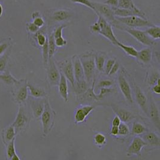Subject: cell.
Listing matches in <instances>:
<instances>
[{
    "mask_svg": "<svg viewBox=\"0 0 160 160\" xmlns=\"http://www.w3.org/2000/svg\"><path fill=\"white\" fill-rule=\"evenodd\" d=\"M73 88L78 95H81L85 94L89 89L88 86V82L85 79L75 82L74 86Z\"/></svg>",
    "mask_w": 160,
    "mask_h": 160,
    "instance_id": "25",
    "label": "cell"
},
{
    "mask_svg": "<svg viewBox=\"0 0 160 160\" xmlns=\"http://www.w3.org/2000/svg\"><path fill=\"white\" fill-rule=\"evenodd\" d=\"M98 16V19L97 21V22L98 23L100 26V31L98 34L106 37L112 43L117 46L118 40L113 32L111 25L108 21H107L101 16Z\"/></svg>",
    "mask_w": 160,
    "mask_h": 160,
    "instance_id": "7",
    "label": "cell"
},
{
    "mask_svg": "<svg viewBox=\"0 0 160 160\" xmlns=\"http://www.w3.org/2000/svg\"><path fill=\"white\" fill-rule=\"evenodd\" d=\"M94 109V107L91 105H84L78 108L75 111L74 115L75 123L79 124L85 122L87 117Z\"/></svg>",
    "mask_w": 160,
    "mask_h": 160,
    "instance_id": "12",
    "label": "cell"
},
{
    "mask_svg": "<svg viewBox=\"0 0 160 160\" xmlns=\"http://www.w3.org/2000/svg\"><path fill=\"white\" fill-rule=\"evenodd\" d=\"M42 98H33L31 100L30 102V106H31V110L32 112V115L33 117L36 119H39L43 112L44 108V102L45 100Z\"/></svg>",
    "mask_w": 160,
    "mask_h": 160,
    "instance_id": "14",
    "label": "cell"
},
{
    "mask_svg": "<svg viewBox=\"0 0 160 160\" xmlns=\"http://www.w3.org/2000/svg\"><path fill=\"white\" fill-rule=\"evenodd\" d=\"M55 39V44L57 48H62L67 45V41L63 37H59L54 38Z\"/></svg>",
    "mask_w": 160,
    "mask_h": 160,
    "instance_id": "42",
    "label": "cell"
},
{
    "mask_svg": "<svg viewBox=\"0 0 160 160\" xmlns=\"http://www.w3.org/2000/svg\"><path fill=\"white\" fill-rule=\"evenodd\" d=\"M30 120L31 116L28 110L26 108L25 104H21L15 121L12 124L16 134L25 130Z\"/></svg>",
    "mask_w": 160,
    "mask_h": 160,
    "instance_id": "2",
    "label": "cell"
},
{
    "mask_svg": "<svg viewBox=\"0 0 160 160\" xmlns=\"http://www.w3.org/2000/svg\"><path fill=\"white\" fill-rule=\"evenodd\" d=\"M119 69V64L116 61V62H115V64H113V66L112 67V69H111V70L110 72L109 75V76L114 75L115 74H116L117 73V72L118 71Z\"/></svg>",
    "mask_w": 160,
    "mask_h": 160,
    "instance_id": "49",
    "label": "cell"
},
{
    "mask_svg": "<svg viewBox=\"0 0 160 160\" xmlns=\"http://www.w3.org/2000/svg\"><path fill=\"white\" fill-rule=\"evenodd\" d=\"M38 16H39V13H38V12H35V13H34L32 14V17L33 19L36 18L38 17Z\"/></svg>",
    "mask_w": 160,
    "mask_h": 160,
    "instance_id": "56",
    "label": "cell"
},
{
    "mask_svg": "<svg viewBox=\"0 0 160 160\" xmlns=\"http://www.w3.org/2000/svg\"><path fill=\"white\" fill-rule=\"evenodd\" d=\"M10 160H20V158H19V157L16 154V153H15V155L12 157V158L10 159Z\"/></svg>",
    "mask_w": 160,
    "mask_h": 160,
    "instance_id": "55",
    "label": "cell"
},
{
    "mask_svg": "<svg viewBox=\"0 0 160 160\" xmlns=\"http://www.w3.org/2000/svg\"><path fill=\"white\" fill-rule=\"evenodd\" d=\"M132 133L135 135H141L146 132L145 127L140 123L134 122L132 126Z\"/></svg>",
    "mask_w": 160,
    "mask_h": 160,
    "instance_id": "32",
    "label": "cell"
},
{
    "mask_svg": "<svg viewBox=\"0 0 160 160\" xmlns=\"http://www.w3.org/2000/svg\"><path fill=\"white\" fill-rule=\"evenodd\" d=\"M124 30L127 32L131 36L133 37L139 43L145 45V46H152L155 42L149 36L145 31H143L139 29L132 28H125Z\"/></svg>",
    "mask_w": 160,
    "mask_h": 160,
    "instance_id": "9",
    "label": "cell"
},
{
    "mask_svg": "<svg viewBox=\"0 0 160 160\" xmlns=\"http://www.w3.org/2000/svg\"><path fill=\"white\" fill-rule=\"evenodd\" d=\"M117 46L119 47L121 49H122L128 55L131 56L132 57H134V58L137 57L138 51H137L136 49H135L134 47H132L131 46L125 45V44L119 42V41L117 43Z\"/></svg>",
    "mask_w": 160,
    "mask_h": 160,
    "instance_id": "27",
    "label": "cell"
},
{
    "mask_svg": "<svg viewBox=\"0 0 160 160\" xmlns=\"http://www.w3.org/2000/svg\"><path fill=\"white\" fill-rule=\"evenodd\" d=\"M2 14V7L1 4H0V17L1 16Z\"/></svg>",
    "mask_w": 160,
    "mask_h": 160,
    "instance_id": "57",
    "label": "cell"
},
{
    "mask_svg": "<svg viewBox=\"0 0 160 160\" xmlns=\"http://www.w3.org/2000/svg\"><path fill=\"white\" fill-rule=\"evenodd\" d=\"M27 87L29 91V94L33 98H45L47 95V93L45 91V90L42 88L36 87L29 83H27Z\"/></svg>",
    "mask_w": 160,
    "mask_h": 160,
    "instance_id": "21",
    "label": "cell"
},
{
    "mask_svg": "<svg viewBox=\"0 0 160 160\" xmlns=\"http://www.w3.org/2000/svg\"><path fill=\"white\" fill-rule=\"evenodd\" d=\"M70 1L73 3H77V4H80L84 5L87 8H91L93 11H94V8L92 5V1L90 0H70Z\"/></svg>",
    "mask_w": 160,
    "mask_h": 160,
    "instance_id": "40",
    "label": "cell"
},
{
    "mask_svg": "<svg viewBox=\"0 0 160 160\" xmlns=\"http://www.w3.org/2000/svg\"><path fill=\"white\" fill-rule=\"evenodd\" d=\"M118 8H128V9H136L138 8L135 6L132 0H119Z\"/></svg>",
    "mask_w": 160,
    "mask_h": 160,
    "instance_id": "34",
    "label": "cell"
},
{
    "mask_svg": "<svg viewBox=\"0 0 160 160\" xmlns=\"http://www.w3.org/2000/svg\"><path fill=\"white\" fill-rule=\"evenodd\" d=\"M48 49H49V59L53 58L55 51H56V45L55 44V39L53 35V33L51 34L48 38Z\"/></svg>",
    "mask_w": 160,
    "mask_h": 160,
    "instance_id": "30",
    "label": "cell"
},
{
    "mask_svg": "<svg viewBox=\"0 0 160 160\" xmlns=\"http://www.w3.org/2000/svg\"><path fill=\"white\" fill-rule=\"evenodd\" d=\"M27 29L32 33H36L38 31L39 28L37 27L36 25L32 22V23H29L27 25Z\"/></svg>",
    "mask_w": 160,
    "mask_h": 160,
    "instance_id": "47",
    "label": "cell"
},
{
    "mask_svg": "<svg viewBox=\"0 0 160 160\" xmlns=\"http://www.w3.org/2000/svg\"><path fill=\"white\" fill-rule=\"evenodd\" d=\"M90 31L92 32V33H95V34H98L99 31H100V26L98 23L97 21L95 22L92 25L90 26Z\"/></svg>",
    "mask_w": 160,
    "mask_h": 160,
    "instance_id": "48",
    "label": "cell"
},
{
    "mask_svg": "<svg viewBox=\"0 0 160 160\" xmlns=\"http://www.w3.org/2000/svg\"><path fill=\"white\" fill-rule=\"evenodd\" d=\"M15 138H14L6 145L7 146L6 154H7L8 160H10L15 153H16V150H15Z\"/></svg>",
    "mask_w": 160,
    "mask_h": 160,
    "instance_id": "35",
    "label": "cell"
},
{
    "mask_svg": "<svg viewBox=\"0 0 160 160\" xmlns=\"http://www.w3.org/2000/svg\"><path fill=\"white\" fill-rule=\"evenodd\" d=\"M118 84L120 90L124 95L125 100L128 102L132 104L133 102V100L131 93V87L128 81L126 80L122 72L120 73L118 76Z\"/></svg>",
    "mask_w": 160,
    "mask_h": 160,
    "instance_id": "10",
    "label": "cell"
},
{
    "mask_svg": "<svg viewBox=\"0 0 160 160\" xmlns=\"http://www.w3.org/2000/svg\"><path fill=\"white\" fill-rule=\"evenodd\" d=\"M80 58L82 65L83 67L85 78L88 83L92 82L94 78L95 71V55L92 53H88L83 55Z\"/></svg>",
    "mask_w": 160,
    "mask_h": 160,
    "instance_id": "3",
    "label": "cell"
},
{
    "mask_svg": "<svg viewBox=\"0 0 160 160\" xmlns=\"http://www.w3.org/2000/svg\"><path fill=\"white\" fill-rule=\"evenodd\" d=\"M9 53H6L0 56V72H2L4 71L8 58Z\"/></svg>",
    "mask_w": 160,
    "mask_h": 160,
    "instance_id": "38",
    "label": "cell"
},
{
    "mask_svg": "<svg viewBox=\"0 0 160 160\" xmlns=\"http://www.w3.org/2000/svg\"><path fill=\"white\" fill-rule=\"evenodd\" d=\"M8 43H2L0 44V56L4 53L5 51L8 49Z\"/></svg>",
    "mask_w": 160,
    "mask_h": 160,
    "instance_id": "54",
    "label": "cell"
},
{
    "mask_svg": "<svg viewBox=\"0 0 160 160\" xmlns=\"http://www.w3.org/2000/svg\"><path fill=\"white\" fill-rule=\"evenodd\" d=\"M56 112L51 107L48 99H46L43 112L40 117L43 127V135L46 137L51 132L53 125Z\"/></svg>",
    "mask_w": 160,
    "mask_h": 160,
    "instance_id": "1",
    "label": "cell"
},
{
    "mask_svg": "<svg viewBox=\"0 0 160 160\" xmlns=\"http://www.w3.org/2000/svg\"><path fill=\"white\" fill-rule=\"evenodd\" d=\"M142 138L145 141L146 145L158 146V147L160 146V138L157 134L153 132H150L146 134L145 136H143Z\"/></svg>",
    "mask_w": 160,
    "mask_h": 160,
    "instance_id": "22",
    "label": "cell"
},
{
    "mask_svg": "<svg viewBox=\"0 0 160 160\" xmlns=\"http://www.w3.org/2000/svg\"><path fill=\"white\" fill-rule=\"evenodd\" d=\"M146 146L143 138L139 137H135L132 139L131 144L128 146L127 153L128 155H138L144 146Z\"/></svg>",
    "mask_w": 160,
    "mask_h": 160,
    "instance_id": "15",
    "label": "cell"
},
{
    "mask_svg": "<svg viewBox=\"0 0 160 160\" xmlns=\"http://www.w3.org/2000/svg\"><path fill=\"white\" fill-rule=\"evenodd\" d=\"M115 17H127L130 16H138L146 18L145 14L139 8L128 9L118 7H112Z\"/></svg>",
    "mask_w": 160,
    "mask_h": 160,
    "instance_id": "13",
    "label": "cell"
},
{
    "mask_svg": "<svg viewBox=\"0 0 160 160\" xmlns=\"http://www.w3.org/2000/svg\"><path fill=\"white\" fill-rule=\"evenodd\" d=\"M16 135L14 127L12 125L6 127L2 132V138L4 143L7 145L13 138H15Z\"/></svg>",
    "mask_w": 160,
    "mask_h": 160,
    "instance_id": "20",
    "label": "cell"
},
{
    "mask_svg": "<svg viewBox=\"0 0 160 160\" xmlns=\"http://www.w3.org/2000/svg\"><path fill=\"white\" fill-rule=\"evenodd\" d=\"M146 33L154 40H158L160 37V26L152 25L145 31Z\"/></svg>",
    "mask_w": 160,
    "mask_h": 160,
    "instance_id": "28",
    "label": "cell"
},
{
    "mask_svg": "<svg viewBox=\"0 0 160 160\" xmlns=\"http://www.w3.org/2000/svg\"><path fill=\"white\" fill-rule=\"evenodd\" d=\"M110 134L113 136H118V127L112 126L110 131Z\"/></svg>",
    "mask_w": 160,
    "mask_h": 160,
    "instance_id": "52",
    "label": "cell"
},
{
    "mask_svg": "<svg viewBox=\"0 0 160 160\" xmlns=\"http://www.w3.org/2000/svg\"><path fill=\"white\" fill-rule=\"evenodd\" d=\"M33 23L39 28L43 27V25H44V21L43 19L42 18H41L40 16H38L36 18H34Z\"/></svg>",
    "mask_w": 160,
    "mask_h": 160,
    "instance_id": "46",
    "label": "cell"
},
{
    "mask_svg": "<svg viewBox=\"0 0 160 160\" xmlns=\"http://www.w3.org/2000/svg\"><path fill=\"white\" fill-rule=\"evenodd\" d=\"M0 79L2 80L5 83L8 85H14L15 83L19 82L20 80H17L13 76L11 75V74L8 71H7L6 73L0 74Z\"/></svg>",
    "mask_w": 160,
    "mask_h": 160,
    "instance_id": "29",
    "label": "cell"
},
{
    "mask_svg": "<svg viewBox=\"0 0 160 160\" xmlns=\"http://www.w3.org/2000/svg\"><path fill=\"white\" fill-rule=\"evenodd\" d=\"M152 51L149 48H144L141 51H138L137 58L143 64H149L152 59Z\"/></svg>",
    "mask_w": 160,
    "mask_h": 160,
    "instance_id": "23",
    "label": "cell"
},
{
    "mask_svg": "<svg viewBox=\"0 0 160 160\" xmlns=\"http://www.w3.org/2000/svg\"><path fill=\"white\" fill-rule=\"evenodd\" d=\"M112 109L117 116L120 118L121 121L124 123L130 122L135 118V115L132 112L127 110L120 109L117 107H112Z\"/></svg>",
    "mask_w": 160,
    "mask_h": 160,
    "instance_id": "19",
    "label": "cell"
},
{
    "mask_svg": "<svg viewBox=\"0 0 160 160\" xmlns=\"http://www.w3.org/2000/svg\"><path fill=\"white\" fill-rule=\"evenodd\" d=\"M48 40V38H46V37L43 34H38L37 35V43L38 44V45L41 47H42L45 43Z\"/></svg>",
    "mask_w": 160,
    "mask_h": 160,
    "instance_id": "44",
    "label": "cell"
},
{
    "mask_svg": "<svg viewBox=\"0 0 160 160\" xmlns=\"http://www.w3.org/2000/svg\"><path fill=\"white\" fill-rule=\"evenodd\" d=\"M72 60L73 62L75 82H78V81L85 79L83 67L82 65V62H81L79 57L76 55L73 56Z\"/></svg>",
    "mask_w": 160,
    "mask_h": 160,
    "instance_id": "16",
    "label": "cell"
},
{
    "mask_svg": "<svg viewBox=\"0 0 160 160\" xmlns=\"http://www.w3.org/2000/svg\"><path fill=\"white\" fill-rule=\"evenodd\" d=\"M47 67V77L49 84L52 86H57L60 80L61 73L53 58L49 59Z\"/></svg>",
    "mask_w": 160,
    "mask_h": 160,
    "instance_id": "8",
    "label": "cell"
},
{
    "mask_svg": "<svg viewBox=\"0 0 160 160\" xmlns=\"http://www.w3.org/2000/svg\"><path fill=\"white\" fill-rule=\"evenodd\" d=\"M113 85V82L110 80H102L98 83V88H109Z\"/></svg>",
    "mask_w": 160,
    "mask_h": 160,
    "instance_id": "45",
    "label": "cell"
},
{
    "mask_svg": "<svg viewBox=\"0 0 160 160\" xmlns=\"http://www.w3.org/2000/svg\"><path fill=\"white\" fill-rule=\"evenodd\" d=\"M42 53H43V63L44 66H48L49 62V49H48V40L46 42L42 47Z\"/></svg>",
    "mask_w": 160,
    "mask_h": 160,
    "instance_id": "36",
    "label": "cell"
},
{
    "mask_svg": "<svg viewBox=\"0 0 160 160\" xmlns=\"http://www.w3.org/2000/svg\"><path fill=\"white\" fill-rule=\"evenodd\" d=\"M66 27V25H62L58 27L55 30L54 32L53 33L54 38L62 36V31Z\"/></svg>",
    "mask_w": 160,
    "mask_h": 160,
    "instance_id": "43",
    "label": "cell"
},
{
    "mask_svg": "<svg viewBox=\"0 0 160 160\" xmlns=\"http://www.w3.org/2000/svg\"><path fill=\"white\" fill-rule=\"evenodd\" d=\"M153 92L156 94L159 95L160 94V78L157 80L156 84L152 88Z\"/></svg>",
    "mask_w": 160,
    "mask_h": 160,
    "instance_id": "50",
    "label": "cell"
},
{
    "mask_svg": "<svg viewBox=\"0 0 160 160\" xmlns=\"http://www.w3.org/2000/svg\"><path fill=\"white\" fill-rule=\"evenodd\" d=\"M61 70L62 71L61 73L64 74L66 79L70 82L72 87H74L75 83V78L72 58L67 59L61 62Z\"/></svg>",
    "mask_w": 160,
    "mask_h": 160,
    "instance_id": "11",
    "label": "cell"
},
{
    "mask_svg": "<svg viewBox=\"0 0 160 160\" xmlns=\"http://www.w3.org/2000/svg\"><path fill=\"white\" fill-rule=\"evenodd\" d=\"M121 120L120 119V118L118 116H116L113 118V121H112V126H116V127H118L120 124L121 123Z\"/></svg>",
    "mask_w": 160,
    "mask_h": 160,
    "instance_id": "53",
    "label": "cell"
},
{
    "mask_svg": "<svg viewBox=\"0 0 160 160\" xmlns=\"http://www.w3.org/2000/svg\"><path fill=\"white\" fill-rule=\"evenodd\" d=\"M95 63L96 68L100 72H102L106 63L105 55L100 54L95 56Z\"/></svg>",
    "mask_w": 160,
    "mask_h": 160,
    "instance_id": "31",
    "label": "cell"
},
{
    "mask_svg": "<svg viewBox=\"0 0 160 160\" xmlns=\"http://www.w3.org/2000/svg\"><path fill=\"white\" fill-rule=\"evenodd\" d=\"M149 113V117L151 118V120L156 125V127L158 128H159V127H160L159 110L152 100L151 101V103L150 105V111H149V112H148V113Z\"/></svg>",
    "mask_w": 160,
    "mask_h": 160,
    "instance_id": "24",
    "label": "cell"
},
{
    "mask_svg": "<svg viewBox=\"0 0 160 160\" xmlns=\"http://www.w3.org/2000/svg\"><path fill=\"white\" fill-rule=\"evenodd\" d=\"M70 17V13L65 10H58L53 13V19L57 22L64 21Z\"/></svg>",
    "mask_w": 160,
    "mask_h": 160,
    "instance_id": "26",
    "label": "cell"
},
{
    "mask_svg": "<svg viewBox=\"0 0 160 160\" xmlns=\"http://www.w3.org/2000/svg\"><path fill=\"white\" fill-rule=\"evenodd\" d=\"M59 94L63 100L67 102L69 100L68 98V87L67 79L62 73H61L60 80L58 85Z\"/></svg>",
    "mask_w": 160,
    "mask_h": 160,
    "instance_id": "17",
    "label": "cell"
},
{
    "mask_svg": "<svg viewBox=\"0 0 160 160\" xmlns=\"http://www.w3.org/2000/svg\"><path fill=\"white\" fill-rule=\"evenodd\" d=\"M119 0H106L104 1V3L109 5L111 7H118Z\"/></svg>",
    "mask_w": 160,
    "mask_h": 160,
    "instance_id": "51",
    "label": "cell"
},
{
    "mask_svg": "<svg viewBox=\"0 0 160 160\" xmlns=\"http://www.w3.org/2000/svg\"><path fill=\"white\" fill-rule=\"evenodd\" d=\"M94 142L95 145L98 147H102L106 144L107 140L104 134L102 133H97L94 137Z\"/></svg>",
    "mask_w": 160,
    "mask_h": 160,
    "instance_id": "33",
    "label": "cell"
},
{
    "mask_svg": "<svg viewBox=\"0 0 160 160\" xmlns=\"http://www.w3.org/2000/svg\"><path fill=\"white\" fill-rule=\"evenodd\" d=\"M134 89L136 100L139 106L142 110L148 115V109L147 108V98L145 95L144 94L140 88L136 84L134 85Z\"/></svg>",
    "mask_w": 160,
    "mask_h": 160,
    "instance_id": "18",
    "label": "cell"
},
{
    "mask_svg": "<svg viewBox=\"0 0 160 160\" xmlns=\"http://www.w3.org/2000/svg\"><path fill=\"white\" fill-rule=\"evenodd\" d=\"M118 22L125 25L129 28H140L151 27L152 24L147 19L138 16H130L127 17H116Z\"/></svg>",
    "mask_w": 160,
    "mask_h": 160,
    "instance_id": "4",
    "label": "cell"
},
{
    "mask_svg": "<svg viewBox=\"0 0 160 160\" xmlns=\"http://www.w3.org/2000/svg\"><path fill=\"white\" fill-rule=\"evenodd\" d=\"M130 133L128 126L124 122L121 123L118 126V136H125Z\"/></svg>",
    "mask_w": 160,
    "mask_h": 160,
    "instance_id": "37",
    "label": "cell"
},
{
    "mask_svg": "<svg viewBox=\"0 0 160 160\" xmlns=\"http://www.w3.org/2000/svg\"><path fill=\"white\" fill-rule=\"evenodd\" d=\"M92 3L94 8V12L98 16H101L108 22H112L113 24L116 23L117 19L112 7L104 2L101 3L92 1Z\"/></svg>",
    "mask_w": 160,
    "mask_h": 160,
    "instance_id": "6",
    "label": "cell"
},
{
    "mask_svg": "<svg viewBox=\"0 0 160 160\" xmlns=\"http://www.w3.org/2000/svg\"><path fill=\"white\" fill-rule=\"evenodd\" d=\"M13 96L15 102L18 104H25L28 97V89L26 80H19V82L14 84Z\"/></svg>",
    "mask_w": 160,
    "mask_h": 160,
    "instance_id": "5",
    "label": "cell"
},
{
    "mask_svg": "<svg viewBox=\"0 0 160 160\" xmlns=\"http://www.w3.org/2000/svg\"><path fill=\"white\" fill-rule=\"evenodd\" d=\"M113 89L110 88H100V93L97 95V100L102 98L103 96H104L105 95L108 94V93H111L112 92H113Z\"/></svg>",
    "mask_w": 160,
    "mask_h": 160,
    "instance_id": "41",
    "label": "cell"
},
{
    "mask_svg": "<svg viewBox=\"0 0 160 160\" xmlns=\"http://www.w3.org/2000/svg\"><path fill=\"white\" fill-rule=\"evenodd\" d=\"M116 62V60L114 59H109V60L107 61V62L105 63V65L104 67V72L106 75H109L110 72L112 68V67L113 66V64H115V62Z\"/></svg>",
    "mask_w": 160,
    "mask_h": 160,
    "instance_id": "39",
    "label": "cell"
}]
</instances>
